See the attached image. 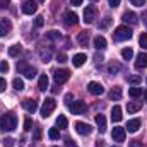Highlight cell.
<instances>
[{"label":"cell","instance_id":"6da1fadb","mask_svg":"<svg viewBox=\"0 0 147 147\" xmlns=\"http://www.w3.org/2000/svg\"><path fill=\"white\" fill-rule=\"evenodd\" d=\"M17 127V116L14 113H5L0 118V130L2 132H12Z\"/></svg>","mask_w":147,"mask_h":147},{"label":"cell","instance_id":"7a4b0ae2","mask_svg":"<svg viewBox=\"0 0 147 147\" xmlns=\"http://www.w3.org/2000/svg\"><path fill=\"white\" fill-rule=\"evenodd\" d=\"M132 38V29L128 26H118L113 33V39L115 41H127Z\"/></svg>","mask_w":147,"mask_h":147},{"label":"cell","instance_id":"3957f363","mask_svg":"<svg viewBox=\"0 0 147 147\" xmlns=\"http://www.w3.org/2000/svg\"><path fill=\"white\" fill-rule=\"evenodd\" d=\"M55 108H57V101H55L53 98H46L45 103H43V106H41V116H43V118H48V116L53 113Z\"/></svg>","mask_w":147,"mask_h":147},{"label":"cell","instance_id":"277c9868","mask_svg":"<svg viewBox=\"0 0 147 147\" xmlns=\"http://www.w3.org/2000/svg\"><path fill=\"white\" fill-rule=\"evenodd\" d=\"M53 79H55L57 84H65V82L70 79V72H69L67 69H57V70L53 72Z\"/></svg>","mask_w":147,"mask_h":147},{"label":"cell","instance_id":"5b68a950","mask_svg":"<svg viewBox=\"0 0 147 147\" xmlns=\"http://www.w3.org/2000/svg\"><path fill=\"white\" fill-rule=\"evenodd\" d=\"M69 110L72 115H84L86 110H87V106H86V103L82 101V99H79V101H74L69 105Z\"/></svg>","mask_w":147,"mask_h":147},{"label":"cell","instance_id":"8992f818","mask_svg":"<svg viewBox=\"0 0 147 147\" xmlns=\"http://www.w3.org/2000/svg\"><path fill=\"white\" fill-rule=\"evenodd\" d=\"M17 72L24 74V77H28V79H33V77L36 75V69H34V67L26 65L24 62H21V63H17Z\"/></svg>","mask_w":147,"mask_h":147},{"label":"cell","instance_id":"52a82bcc","mask_svg":"<svg viewBox=\"0 0 147 147\" xmlns=\"http://www.w3.org/2000/svg\"><path fill=\"white\" fill-rule=\"evenodd\" d=\"M96 16H98V10H96V7H92V5H87V9H84V22H86V24H91V22H94Z\"/></svg>","mask_w":147,"mask_h":147},{"label":"cell","instance_id":"ba28073f","mask_svg":"<svg viewBox=\"0 0 147 147\" xmlns=\"http://www.w3.org/2000/svg\"><path fill=\"white\" fill-rule=\"evenodd\" d=\"M21 9H22V12H24L26 16H33L38 10V5H36V2H33V0H26Z\"/></svg>","mask_w":147,"mask_h":147},{"label":"cell","instance_id":"9c48e42d","mask_svg":"<svg viewBox=\"0 0 147 147\" xmlns=\"http://www.w3.org/2000/svg\"><path fill=\"white\" fill-rule=\"evenodd\" d=\"M125 135H127V130L121 128V127H115L113 132H111V137L115 142H123L125 140Z\"/></svg>","mask_w":147,"mask_h":147},{"label":"cell","instance_id":"30bf717a","mask_svg":"<svg viewBox=\"0 0 147 147\" xmlns=\"http://www.w3.org/2000/svg\"><path fill=\"white\" fill-rule=\"evenodd\" d=\"M121 19H123V22L132 24V26H135V24L139 22V16H137L135 12H132V10H127V12L121 16Z\"/></svg>","mask_w":147,"mask_h":147},{"label":"cell","instance_id":"8fae6325","mask_svg":"<svg viewBox=\"0 0 147 147\" xmlns=\"http://www.w3.org/2000/svg\"><path fill=\"white\" fill-rule=\"evenodd\" d=\"M87 91H89L91 94H94V96H101V94L105 92V87H103V84H99V82H89Z\"/></svg>","mask_w":147,"mask_h":147},{"label":"cell","instance_id":"7c38bea8","mask_svg":"<svg viewBox=\"0 0 147 147\" xmlns=\"http://www.w3.org/2000/svg\"><path fill=\"white\" fill-rule=\"evenodd\" d=\"M77 21H79V17H77V14L72 12V10H67V12L63 14V22H65V26H75Z\"/></svg>","mask_w":147,"mask_h":147},{"label":"cell","instance_id":"4fadbf2b","mask_svg":"<svg viewBox=\"0 0 147 147\" xmlns=\"http://www.w3.org/2000/svg\"><path fill=\"white\" fill-rule=\"evenodd\" d=\"M10 29H12V22H10L9 19L2 17V19H0V36L9 34V33H10Z\"/></svg>","mask_w":147,"mask_h":147},{"label":"cell","instance_id":"5bb4252c","mask_svg":"<svg viewBox=\"0 0 147 147\" xmlns=\"http://www.w3.org/2000/svg\"><path fill=\"white\" fill-rule=\"evenodd\" d=\"M75 130H77V134H80V135H89L92 128H91V125H87V123L77 121V123H75Z\"/></svg>","mask_w":147,"mask_h":147},{"label":"cell","instance_id":"9a60e30c","mask_svg":"<svg viewBox=\"0 0 147 147\" xmlns=\"http://www.w3.org/2000/svg\"><path fill=\"white\" fill-rule=\"evenodd\" d=\"M147 67V53H139L137 55V60H135V69L137 70H142Z\"/></svg>","mask_w":147,"mask_h":147},{"label":"cell","instance_id":"2e32d148","mask_svg":"<svg viewBox=\"0 0 147 147\" xmlns=\"http://www.w3.org/2000/svg\"><path fill=\"white\" fill-rule=\"evenodd\" d=\"M22 108L26 111H29V113H34V111L38 110V103L34 99H29V98H28V99L22 101Z\"/></svg>","mask_w":147,"mask_h":147},{"label":"cell","instance_id":"e0dca14e","mask_svg":"<svg viewBox=\"0 0 147 147\" xmlns=\"http://www.w3.org/2000/svg\"><path fill=\"white\" fill-rule=\"evenodd\" d=\"M121 118H123V115H121V108H120L118 105H115V106L111 108V120H113L115 123H118V121H121Z\"/></svg>","mask_w":147,"mask_h":147},{"label":"cell","instance_id":"ac0fdd59","mask_svg":"<svg viewBox=\"0 0 147 147\" xmlns=\"http://www.w3.org/2000/svg\"><path fill=\"white\" fill-rule=\"evenodd\" d=\"M139 128H140V120H139V118H135V120H128V123H127V130H128L130 134H135Z\"/></svg>","mask_w":147,"mask_h":147},{"label":"cell","instance_id":"d6986e66","mask_svg":"<svg viewBox=\"0 0 147 147\" xmlns=\"http://www.w3.org/2000/svg\"><path fill=\"white\" fill-rule=\"evenodd\" d=\"M86 60H87V57L84 53H77V55H74L72 63H74V67H82L86 63Z\"/></svg>","mask_w":147,"mask_h":147},{"label":"cell","instance_id":"ffe728a7","mask_svg":"<svg viewBox=\"0 0 147 147\" xmlns=\"http://www.w3.org/2000/svg\"><path fill=\"white\" fill-rule=\"evenodd\" d=\"M142 110V103L140 101H130L128 105H127V111L128 113H137V111Z\"/></svg>","mask_w":147,"mask_h":147},{"label":"cell","instance_id":"44dd1931","mask_svg":"<svg viewBox=\"0 0 147 147\" xmlns=\"http://www.w3.org/2000/svg\"><path fill=\"white\" fill-rule=\"evenodd\" d=\"M106 45H108V43H106V38L105 36H96L94 38V48H96V50H105Z\"/></svg>","mask_w":147,"mask_h":147},{"label":"cell","instance_id":"7402d4cb","mask_svg":"<svg viewBox=\"0 0 147 147\" xmlns=\"http://www.w3.org/2000/svg\"><path fill=\"white\" fill-rule=\"evenodd\" d=\"M96 125H98L101 134L106 130V118H105V115H96Z\"/></svg>","mask_w":147,"mask_h":147},{"label":"cell","instance_id":"603a6c76","mask_svg":"<svg viewBox=\"0 0 147 147\" xmlns=\"http://www.w3.org/2000/svg\"><path fill=\"white\" fill-rule=\"evenodd\" d=\"M121 98V87H113L110 91V99L111 101H118Z\"/></svg>","mask_w":147,"mask_h":147},{"label":"cell","instance_id":"cb8c5ba5","mask_svg":"<svg viewBox=\"0 0 147 147\" xmlns=\"http://www.w3.org/2000/svg\"><path fill=\"white\" fill-rule=\"evenodd\" d=\"M77 41H79V45H82V46H87V41H89V33H87V31H82V33H79Z\"/></svg>","mask_w":147,"mask_h":147},{"label":"cell","instance_id":"d4e9b609","mask_svg":"<svg viewBox=\"0 0 147 147\" xmlns=\"http://www.w3.org/2000/svg\"><path fill=\"white\" fill-rule=\"evenodd\" d=\"M38 87H39V91H46V89H48V77H46V75H41V77H39Z\"/></svg>","mask_w":147,"mask_h":147},{"label":"cell","instance_id":"484cf974","mask_svg":"<svg viewBox=\"0 0 147 147\" xmlns=\"http://www.w3.org/2000/svg\"><path fill=\"white\" fill-rule=\"evenodd\" d=\"M39 58H41V62H50V58H51V51L50 50H41L39 48Z\"/></svg>","mask_w":147,"mask_h":147},{"label":"cell","instance_id":"4316f807","mask_svg":"<svg viewBox=\"0 0 147 147\" xmlns=\"http://www.w3.org/2000/svg\"><path fill=\"white\" fill-rule=\"evenodd\" d=\"M21 51H22L21 45H14V46H10V48H9V55H10V57H17Z\"/></svg>","mask_w":147,"mask_h":147},{"label":"cell","instance_id":"83f0119b","mask_svg":"<svg viewBox=\"0 0 147 147\" xmlns=\"http://www.w3.org/2000/svg\"><path fill=\"white\" fill-rule=\"evenodd\" d=\"M12 86H14L16 91H22V89H24V82H22V79H19V77H16V79L12 80Z\"/></svg>","mask_w":147,"mask_h":147},{"label":"cell","instance_id":"f1b7e54d","mask_svg":"<svg viewBox=\"0 0 147 147\" xmlns=\"http://www.w3.org/2000/svg\"><path fill=\"white\" fill-rule=\"evenodd\" d=\"M142 94V87H130L128 89V96L130 98H139Z\"/></svg>","mask_w":147,"mask_h":147},{"label":"cell","instance_id":"f546056e","mask_svg":"<svg viewBox=\"0 0 147 147\" xmlns=\"http://www.w3.org/2000/svg\"><path fill=\"white\" fill-rule=\"evenodd\" d=\"M67 125H69L67 118H65L63 115H60V116L57 118V127H58V128H67Z\"/></svg>","mask_w":147,"mask_h":147},{"label":"cell","instance_id":"4dcf8cb0","mask_svg":"<svg viewBox=\"0 0 147 147\" xmlns=\"http://www.w3.org/2000/svg\"><path fill=\"white\" fill-rule=\"evenodd\" d=\"M121 57H123L125 60H130V58L134 57V50H132V48H123V50H121Z\"/></svg>","mask_w":147,"mask_h":147},{"label":"cell","instance_id":"1f68e13d","mask_svg":"<svg viewBox=\"0 0 147 147\" xmlns=\"http://www.w3.org/2000/svg\"><path fill=\"white\" fill-rule=\"evenodd\" d=\"M48 137H50L51 140L60 139V132H58V128H50V130H48Z\"/></svg>","mask_w":147,"mask_h":147},{"label":"cell","instance_id":"d6a6232c","mask_svg":"<svg viewBox=\"0 0 147 147\" xmlns=\"http://www.w3.org/2000/svg\"><path fill=\"white\" fill-rule=\"evenodd\" d=\"M120 69H121V65H120V63H115V62L108 65V72H110V74H116V72H120Z\"/></svg>","mask_w":147,"mask_h":147},{"label":"cell","instance_id":"836d02e7","mask_svg":"<svg viewBox=\"0 0 147 147\" xmlns=\"http://www.w3.org/2000/svg\"><path fill=\"white\" fill-rule=\"evenodd\" d=\"M14 144H16V140H14L12 137H5V139L2 140V146L3 147H14Z\"/></svg>","mask_w":147,"mask_h":147},{"label":"cell","instance_id":"e575fe53","mask_svg":"<svg viewBox=\"0 0 147 147\" xmlns=\"http://www.w3.org/2000/svg\"><path fill=\"white\" fill-rule=\"evenodd\" d=\"M139 43H140V46H142V48H146V50H147V33H142V34H140Z\"/></svg>","mask_w":147,"mask_h":147},{"label":"cell","instance_id":"d590c367","mask_svg":"<svg viewBox=\"0 0 147 147\" xmlns=\"http://www.w3.org/2000/svg\"><path fill=\"white\" fill-rule=\"evenodd\" d=\"M46 38H48V39H60L62 34H60L58 31H50V33L46 34Z\"/></svg>","mask_w":147,"mask_h":147},{"label":"cell","instance_id":"8d00e7d4","mask_svg":"<svg viewBox=\"0 0 147 147\" xmlns=\"http://www.w3.org/2000/svg\"><path fill=\"white\" fill-rule=\"evenodd\" d=\"M31 128H33V120H31V118L28 116V118L24 120V130H26V132H29Z\"/></svg>","mask_w":147,"mask_h":147},{"label":"cell","instance_id":"74e56055","mask_svg":"<svg viewBox=\"0 0 147 147\" xmlns=\"http://www.w3.org/2000/svg\"><path fill=\"white\" fill-rule=\"evenodd\" d=\"M140 80H142V79H140L139 75H132V77H128V82H130V84H134V86L140 84Z\"/></svg>","mask_w":147,"mask_h":147},{"label":"cell","instance_id":"f35d334b","mask_svg":"<svg viewBox=\"0 0 147 147\" xmlns=\"http://www.w3.org/2000/svg\"><path fill=\"white\" fill-rule=\"evenodd\" d=\"M43 24H45V17L43 16H38L36 21H34V26L36 28H43Z\"/></svg>","mask_w":147,"mask_h":147},{"label":"cell","instance_id":"ab89813d","mask_svg":"<svg viewBox=\"0 0 147 147\" xmlns=\"http://www.w3.org/2000/svg\"><path fill=\"white\" fill-rule=\"evenodd\" d=\"M41 139V128L39 127H36L34 128V135H33V140H39Z\"/></svg>","mask_w":147,"mask_h":147},{"label":"cell","instance_id":"60d3db41","mask_svg":"<svg viewBox=\"0 0 147 147\" xmlns=\"http://www.w3.org/2000/svg\"><path fill=\"white\" fill-rule=\"evenodd\" d=\"M57 62H58V63H65V62H67V57H65V53H58V57H57Z\"/></svg>","mask_w":147,"mask_h":147},{"label":"cell","instance_id":"b9f144b4","mask_svg":"<svg viewBox=\"0 0 147 147\" xmlns=\"http://www.w3.org/2000/svg\"><path fill=\"white\" fill-rule=\"evenodd\" d=\"M5 89H7V80L3 77H0V92H3Z\"/></svg>","mask_w":147,"mask_h":147},{"label":"cell","instance_id":"7bdbcfd3","mask_svg":"<svg viewBox=\"0 0 147 147\" xmlns=\"http://www.w3.org/2000/svg\"><path fill=\"white\" fill-rule=\"evenodd\" d=\"M132 2V5H135V7H142V5H146V0H130Z\"/></svg>","mask_w":147,"mask_h":147},{"label":"cell","instance_id":"ee69618b","mask_svg":"<svg viewBox=\"0 0 147 147\" xmlns=\"http://www.w3.org/2000/svg\"><path fill=\"white\" fill-rule=\"evenodd\" d=\"M0 70L3 74H7L9 72V63H7V62H2V63H0Z\"/></svg>","mask_w":147,"mask_h":147},{"label":"cell","instance_id":"f6af8a7d","mask_svg":"<svg viewBox=\"0 0 147 147\" xmlns=\"http://www.w3.org/2000/svg\"><path fill=\"white\" fill-rule=\"evenodd\" d=\"M65 146H67V147H79V146H77V144L72 140V139H65Z\"/></svg>","mask_w":147,"mask_h":147},{"label":"cell","instance_id":"bcb514c9","mask_svg":"<svg viewBox=\"0 0 147 147\" xmlns=\"http://www.w3.org/2000/svg\"><path fill=\"white\" fill-rule=\"evenodd\" d=\"M108 3H110V7L115 9V7H118V5H120V0H108Z\"/></svg>","mask_w":147,"mask_h":147},{"label":"cell","instance_id":"7dc6e473","mask_svg":"<svg viewBox=\"0 0 147 147\" xmlns=\"http://www.w3.org/2000/svg\"><path fill=\"white\" fill-rule=\"evenodd\" d=\"M9 3H10V0H0V9H5V7H9Z\"/></svg>","mask_w":147,"mask_h":147},{"label":"cell","instance_id":"c3c4849f","mask_svg":"<svg viewBox=\"0 0 147 147\" xmlns=\"http://www.w3.org/2000/svg\"><path fill=\"white\" fill-rule=\"evenodd\" d=\"M70 3L74 7H79V5H82V0H70Z\"/></svg>","mask_w":147,"mask_h":147},{"label":"cell","instance_id":"681fc988","mask_svg":"<svg viewBox=\"0 0 147 147\" xmlns=\"http://www.w3.org/2000/svg\"><path fill=\"white\" fill-rule=\"evenodd\" d=\"M70 101H72V94H67V96H65V103L70 105Z\"/></svg>","mask_w":147,"mask_h":147},{"label":"cell","instance_id":"f907efd6","mask_svg":"<svg viewBox=\"0 0 147 147\" xmlns=\"http://www.w3.org/2000/svg\"><path fill=\"white\" fill-rule=\"evenodd\" d=\"M130 147H142V146H140V142H139V140H134V142L130 144Z\"/></svg>","mask_w":147,"mask_h":147},{"label":"cell","instance_id":"816d5d0a","mask_svg":"<svg viewBox=\"0 0 147 147\" xmlns=\"http://www.w3.org/2000/svg\"><path fill=\"white\" fill-rule=\"evenodd\" d=\"M144 99H146V101H147V91H146V92H144Z\"/></svg>","mask_w":147,"mask_h":147},{"label":"cell","instance_id":"f5cc1de1","mask_svg":"<svg viewBox=\"0 0 147 147\" xmlns=\"http://www.w3.org/2000/svg\"><path fill=\"white\" fill-rule=\"evenodd\" d=\"M111 147H120V146H111Z\"/></svg>","mask_w":147,"mask_h":147},{"label":"cell","instance_id":"db71d44e","mask_svg":"<svg viewBox=\"0 0 147 147\" xmlns=\"http://www.w3.org/2000/svg\"><path fill=\"white\" fill-rule=\"evenodd\" d=\"M91 2H98V0H91Z\"/></svg>","mask_w":147,"mask_h":147}]
</instances>
